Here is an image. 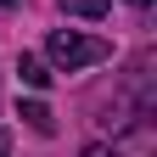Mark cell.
Returning <instances> with one entry per match:
<instances>
[{
	"label": "cell",
	"instance_id": "6da1fadb",
	"mask_svg": "<svg viewBox=\"0 0 157 157\" xmlns=\"http://www.w3.org/2000/svg\"><path fill=\"white\" fill-rule=\"evenodd\" d=\"M45 56H51V67H56V73H78V67L107 62V56H112V45H107V39H95V34L51 28V39H45Z\"/></svg>",
	"mask_w": 157,
	"mask_h": 157
},
{
	"label": "cell",
	"instance_id": "7a4b0ae2",
	"mask_svg": "<svg viewBox=\"0 0 157 157\" xmlns=\"http://www.w3.org/2000/svg\"><path fill=\"white\" fill-rule=\"evenodd\" d=\"M67 17H84V23H101L107 17V0H56Z\"/></svg>",
	"mask_w": 157,
	"mask_h": 157
},
{
	"label": "cell",
	"instance_id": "3957f363",
	"mask_svg": "<svg viewBox=\"0 0 157 157\" xmlns=\"http://www.w3.org/2000/svg\"><path fill=\"white\" fill-rule=\"evenodd\" d=\"M17 73H23L28 90H45V84H51V67L39 62V56H23V62H17Z\"/></svg>",
	"mask_w": 157,
	"mask_h": 157
},
{
	"label": "cell",
	"instance_id": "277c9868",
	"mask_svg": "<svg viewBox=\"0 0 157 157\" xmlns=\"http://www.w3.org/2000/svg\"><path fill=\"white\" fill-rule=\"evenodd\" d=\"M23 118H28V129H39V135H51V129H56V118H51L45 101H23Z\"/></svg>",
	"mask_w": 157,
	"mask_h": 157
},
{
	"label": "cell",
	"instance_id": "5b68a950",
	"mask_svg": "<svg viewBox=\"0 0 157 157\" xmlns=\"http://www.w3.org/2000/svg\"><path fill=\"white\" fill-rule=\"evenodd\" d=\"M84 157H118V151H112V146H90Z\"/></svg>",
	"mask_w": 157,
	"mask_h": 157
},
{
	"label": "cell",
	"instance_id": "8992f818",
	"mask_svg": "<svg viewBox=\"0 0 157 157\" xmlns=\"http://www.w3.org/2000/svg\"><path fill=\"white\" fill-rule=\"evenodd\" d=\"M0 157H11V135H0Z\"/></svg>",
	"mask_w": 157,
	"mask_h": 157
},
{
	"label": "cell",
	"instance_id": "52a82bcc",
	"mask_svg": "<svg viewBox=\"0 0 157 157\" xmlns=\"http://www.w3.org/2000/svg\"><path fill=\"white\" fill-rule=\"evenodd\" d=\"M129 6H151V0H129Z\"/></svg>",
	"mask_w": 157,
	"mask_h": 157
},
{
	"label": "cell",
	"instance_id": "ba28073f",
	"mask_svg": "<svg viewBox=\"0 0 157 157\" xmlns=\"http://www.w3.org/2000/svg\"><path fill=\"white\" fill-rule=\"evenodd\" d=\"M0 6H11V0H0Z\"/></svg>",
	"mask_w": 157,
	"mask_h": 157
}]
</instances>
